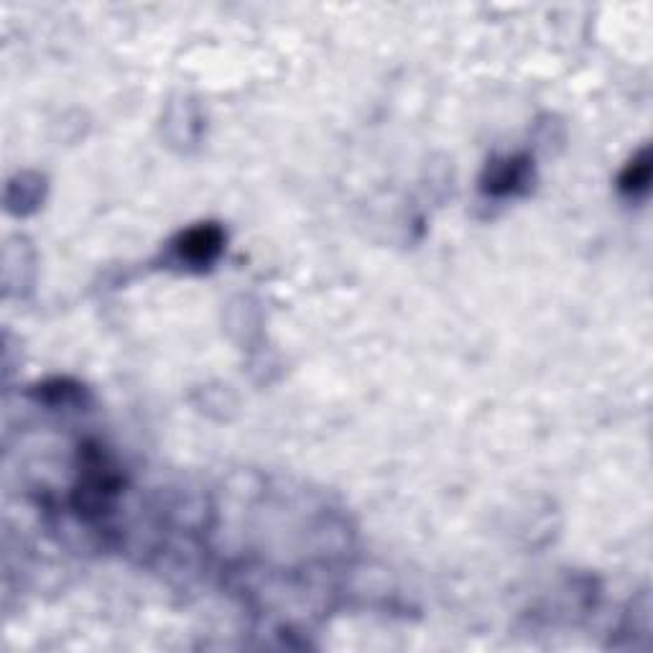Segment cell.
Masks as SVG:
<instances>
[{
  "mask_svg": "<svg viewBox=\"0 0 653 653\" xmlns=\"http://www.w3.org/2000/svg\"><path fill=\"white\" fill-rule=\"evenodd\" d=\"M526 179H529L526 159H506L488 171L485 189H488V194H495V197H506V194L518 192L521 184H526Z\"/></svg>",
  "mask_w": 653,
  "mask_h": 653,
  "instance_id": "obj_2",
  "label": "cell"
},
{
  "mask_svg": "<svg viewBox=\"0 0 653 653\" xmlns=\"http://www.w3.org/2000/svg\"><path fill=\"white\" fill-rule=\"evenodd\" d=\"M222 250V233L215 225H202V228L189 230L179 243V253L184 261L202 266V263L215 261L217 253Z\"/></svg>",
  "mask_w": 653,
  "mask_h": 653,
  "instance_id": "obj_1",
  "label": "cell"
},
{
  "mask_svg": "<svg viewBox=\"0 0 653 653\" xmlns=\"http://www.w3.org/2000/svg\"><path fill=\"white\" fill-rule=\"evenodd\" d=\"M648 182H651V161H648V154L643 151V154L623 171V177H620V189L628 194H638V192H646Z\"/></svg>",
  "mask_w": 653,
  "mask_h": 653,
  "instance_id": "obj_3",
  "label": "cell"
}]
</instances>
